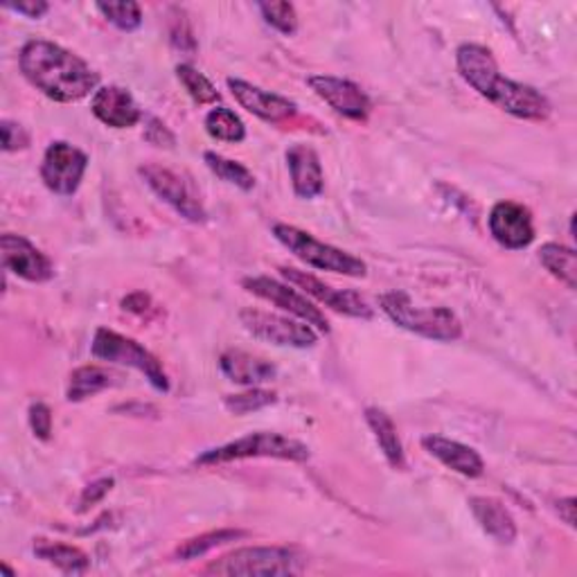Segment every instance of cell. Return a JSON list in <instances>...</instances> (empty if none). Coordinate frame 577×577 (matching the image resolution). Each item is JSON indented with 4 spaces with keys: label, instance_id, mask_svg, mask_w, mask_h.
I'll return each instance as SVG.
<instances>
[{
    "label": "cell",
    "instance_id": "1",
    "mask_svg": "<svg viewBox=\"0 0 577 577\" xmlns=\"http://www.w3.org/2000/svg\"><path fill=\"white\" fill-rule=\"evenodd\" d=\"M19 63L25 80L54 102H80L100 84L97 73L84 59L50 41H28Z\"/></svg>",
    "mask_w": 577,
    "mask_h": 577
},
{
    "label": "cell",
    "instance_id": "10",
    "mask_svg": "<svg viewBox=\"0 0 577 577\" xmlns=\"http://www.w3.org/2000/svg\"><path fill=\"white\" fill-rule=\"evenodd\" d=\"M86 167H89V156L82 150L63 141H56L45 150L41 178L54 195L71 197L82 185Z\"/></svg>",
    "mask_w": 577,
    "mask_h": 577
},
{
    "label": "cell",
    "instance_id": "17",
    "mask_svg": "<svg viewBox=\"0 0 577 577\" xmlns=\"http://www.w3.org/2000/svg\"><path fill=\"white\" fill-rule=\"evenodd\" d=\"M91 109L100 122L113 130H130L143 120V111L130 91L120 86H104L93 93Z\"/></svg>",
    "mask_w": 577,
    "mask_h": 577
},
{
    "label": "cell",
    "instance_id": "39",
    "mask_svg": "<svg viewBox=\"0 0 577 577\" xmlns=\"http://www.w3.org/2000/svg\"><path fill=\"white\" fill-rule=\"evenodd\" d=\"M557 505H559V507H557L559 515H561L564 522L573 528V526H575V498H564V501H559Z\"/></svg>",
    "mask_w": 577,
    "mask_h": 577
},
{
    "label": "cell",
    "instance_id": "2",
    "mask_svg": "<svg viewBox=\"0 0 577 577\" xmlns=\"http://www.w3.org/2000/svg\"><path fill=\"white\" fill-rule=\"evenodd\" d=\"M461 78L478 91L483 97L494 102L498 109L522 120H546L550 115L548 100L533 86L505 80L498 73L492 52L476 43H465L456 52Z\"/></svg>",
    "mask_w": 577,
    "mask_h": 577
},
{
    "label": "cell",
    "instance_id": "18",
    "mask_svg": "<svg viewBox=\"0 0 577 577\" xmlns=\"http://www.w3.org/2000/svg\"><path fill=\"white\" fill-rule=\"evenodd\" d=\"M422 444L426 452L437 458L444 467L454 470L463 476H470V478H478L483 476V458L474 452L472 446L467 444H461L456 440H449V437H442V435H426L422 437Z\"/></svg>",
    "mask_w": 577,
    "mask_h": 577
},
{
    "label": "cell",
    "instance_id": "6",
    "mask_svg": "<svg viewBox=\"0 0 577 577\" xmlns=\"http://www.w3.org/2000/svg\"><path fill=\"white\" fill-rule=\"evenodd\" d=\"M305 570V557L296 548H239L213 564L210 575H298Z\"/></svg>",
    "mask_w": 577,
    "mask_h": 577
},
{
    "label": "cell",
    "instance_id": "12",
    "mask_svg": "<svg viewBox=\"0 0 577 577\" xmlns=\"http://www.w3.org/2000/svg\"><path fill=\"white\" fill-rule=\"evenodd\" d=\"M490 233L503 248H528L535 241L533 215L522 204L501 202L490 213Z\"/></svg>",
    "mask_w": 577,
    "mask_h": 577
},
{
    "label": "cell",
    "instance_id": "21",
    "mask_svg": "<svg viewBox=\"0 0 577 577\" xmlns=\"http://www.w3.org/2000/svg\"><path fill=\"white\" fill-rule=\"evenodd\" d=\"M470 507L474 512L476 522L481 524V528L494 537L498 544H512L517 539V524L512 519L509 509L490 496H474L470 501Z\"/></svg>",
    "mask_w": 577,
    "mask_h": 577
},
{
    "label": "cell",
    "instance_id": "22",
    "mask_svg": "<svg viewBox=\"0 0 577 577\" xmlns=\"http://www.w3.org/2000/svg\"><path fill=\"white\" fill-rule=\"evenodd\" d=\"M117 379H122L120 374H115L113 370L109 368H100V365H84V368H78L73 374H71V381H69V402H82L86 398H93L106 389H113L117 387Z\"/></svg>",
    "mask_w": 577,
    "mask_h": 577
},
{
    "label": "cell",
    "instance_id": "4",
    "mask_svg": "<svg viewBox=\"0 0 577 577\" xmlns=\"http://www.w3.org/2000/svg\"><path fill=\"white\" fill-rule=\"evenodd\" d=\"M246 458H278V461L305 463L309 461V446L280 433L258 431V433H248L239 440H233L224 446L210 449V452L197 458V465H224V463L246 461Z\"/></svg>",
    "mask_w": 577,
    "mask_h": 577
},
{
    "label": "cell",
    "instance_id": "37",
    "mask_svg": "<svg viewBox=\"0 0 577 577\" xmlns=\"http://www.w3.org/2000/svg\"><path fill=\"white\" fill-rule=\"evenodd\" d=\"M8 10L17 12V14H23L28 19H41L50 6L43 3V0H28V3H17V6H8Z\"/></svg>",
    "mask_w": 577,
    "mask_h": 577
},
{
    "label": "cell",
    "instance_id": "23",
    "mask_svg": "<svg viewBox=\"0 0 577 577\" xmlns=\"http://www.w3.org/2000/svg\"><path fill=\"white\" fill-rule=\"evenodd\" d=\"M365 420L381 446L383 456L391 463V467L395 470H404V449L398 435V429L393 424V420L383 413L381 409H365Z\"/></svg>",
    "mask_w": 577,
    "mask_h": 577
},
{
    "label": "cell",
    "instance_id": "5",
    "mask_svg": "<svg viewBox=\"0 0 577 577\" xmlns=\"http://www.w3.org/2000/svg\"><path fill=\"white\" fill-rule=\"evenodd\" d=\"M274 235L282 246H287L296 255L298 260H302L309 267H316L320 271L350 276V278H363L368 274L365 262L354 258V255H350L341 248H334L330 244L318 241L309 233H305L296 226L276 224Z\"/></svg>",
    "mask_w": 577,
    "mask_h": 577
},
{
    "label": "cell",
    "instance_id": "26",
    "mask_svg": "<svg viewBox=\"0 0 577 577\" xmlns=\"http://www.w3.org/2000/svg\"><path fill=\"white\" fill-rule=\"evenodd\" d=\"M206 132L221 143H241L246 138V126L230 109L219 106L206 115Z\"/></svg>",
    "mask_w": 577,
    "mask_h": 577
},
{
    "label": "cell",
    "instance_id": "34",
    "mask_svg": "<svg viewBox=\"0 0 577 577\" xmlns=\"http://www.w3.org/2000/svg\"><path fill=\"white\" fill-rule=\"evenodd\" d=\"M145 141L152 143V145H156V147H174V143H176L174 134L167 130V126H165L161 120H156V117H150V120H147Z\"/></svg>",
    "mask_w": 577,
    "mask_h": 577
},
{
    "label": "cell",
    "instance_id": "32",
    "mask_svg": "<svg viewBox=\"0 0 577 577\" xmlns=\"http://www.w3.org/2000/svg\"><path fill=\"white\" fill-rule=\"evenodd\" d=\"M265 21L269 25H274L278 32L291 37L296 34L298 30V17H296V10L291 3H260L258 6Z\"/></svg>",
    "mask_w": 577,
    "mask_h": 577
},
{
    "label": "cell",
    "instance_id": "29",
    "mask_svg": "<svg viewBox=\"0 0 577 577\" xmlns=\"http://www.w3.org/2000/svg\"><path fill=\"white\" fill-rule=\"evenodd\" d=\"M204 158H206V165L210 167V172L217 174L221 181H226L230 185H237L244 192L255 187V176L244 165H239L235 161H228V158H224V156H219L215 152H206Z\"/></svg>",
    "mask_w": 577,
    "mask_h": 577
},
{
    "label": "cell",
    "instance_id": "8",
    "mask_svg": "<svg viewBox=\"0 0 577 577\" xmlns=\"http://www.w3.org/2000/svg\"><path fill=\"white\" fill-rule=\"evenodd\" d=\"M141 176L145 178V183L156 192V195L169 204L181 217H185L187 221L202 224L206 221V208L199 199V195L192 187V183L187 178H183L178 172L150 163L141 167Z\"/></svg>",
    "mask_w": 577,
    "mask_h": 577
},
{
    "label": "cell",
    "instance_id": "11",
    "mask_svg": "<svg viewBox=\"0 0 577 577\" xmlns=\"http://www.w3.org/2000/svg\"><path fill=\"white\" fill-rule=\"evenodd\" d=\"M241 285H244L246 291H250L258 298L269 300L271 305H276V307H280V309H285V311H289L293 316H298L302 323H307V326H311V328H316L320 332H326V334L330 332L328 318L318 311V307H313L307 298H302L293 289H289V287L271 280V278H265V276L244 278Z\"/></svg>",
    "mask_w": 577,
    "mask_h": 577
},
{
    "label": "cell",
    "instance_id": "38",
    "mask_svg": "<svg viewBox=\"0 0 577 577\" xmlns=\"http://www.w3.org/2000/svg\"><path fill=\"white\" fill-rule=\"evenodd\" d=\"M150 302H152V300H150L147 293H132L130 298H124V300H122V309L134 311V313H145Z\"/></svg>",
    "mask_w": 577,
    "mask_h": 577
},
{
    "label": "cell",
    "instance_id": "35",
    "mask_svg": "<svg viewBox=\"0 0 577 577\" xmlns=\"http://www.w3.org/2000/svg\"><path fill=\"white\" fill-rule=\"evenodd\" d=\"M28 134L21 124L12 120H3V150L6 152H17L28 145Z\"/></svg>",
    "mask_w": 577,
    "mask_h": 577
},
{
    "label": "cell",
    "instance_id": "27",
    "mask_svg": "<svg viewBox=\"0 0 577 577\" xmlns=\"http://www.w3.org/2000/svg\"><path fill=\"white\" fill-rule=\"evenodd\" d=\"M246 537L244 530H215V533H206V535H199L195 539H187L183 542L174 557L176 559H183V561H189V559H197L202 555H206L208 550L221 546V544H228V542H235V539H241Z\"/></svg>",
    "mask_w": 577,
    "mask_h": 577
},
{
    "label": "cell",
    "instance_id": "14",
    "mask_svg": "<svg viewBox=\"0 0 577 577\" xmlns=\"http://www.w3.org/2000/svg\"><path fill=\"white\" fill-rule=\"evenodd\" d=\"M307 84L311 86V91L326 100L337 113L363 122L370 115V97L361 91V86H357L350 80H341V78H330V75H313L307 80Z\"/></svg>",
    "mask_w": 577,
    "mask_h": 577
},
{
    "label": "cell",
    "instance_id": "36",
    "mask_svg": "<svg viewBox=\"0 0 577 577\" xmlns=\"http://www.w3.org/2000/svg\"><path fill=\"white\" fill-rule=\"evenodd\" d=\"M113 487V478H102V481H97V483H93V485H89L86 490H84V494H82V501H80V512H84V509H89L91 505H95V503H100L106 494H109V490Z\"/></svg>",
    "mask_w": 577,
    "mask_h": 577
},
{
    "label": "cell",
    "instance_id": "9",
    "mask_svg": "<svg viewBox=\"0 0 577 577\" xmlns=\"http://www.w3.org/2000/svg\"><path fill=\"white\" fill-rule=\"evenodd\" d=\"M239 320H241V326L246 328V332H250L253 337H258L262 341H269L274 346L311 348L318 341L311 326L296 323V320H289L285 316L267 313V311L253 309V307L241 309Z\"/></svg>",
    "mask_w": 577,
    "mask_h": 577
},
{
    "label": "cell",
    "instance_id": "19",
    "mask_svg": "<svg viewBox=\"0 0 577 577\" xmlns=\"http://www.w3.org/2000/svg\"><path fill=\"white\" fill-rule=\"evenodd\" d=\"M287 165L293 181V192L300 199H313L323 192L326 178L318 154L307 145H293L287 152Z\"/></svg>",
    "mask_w": 577,
    "mask_h": 577
},
{
    "label": "cell",
    "instance_id": "24",
    "mask_svg": "<svg viewBox=\"0 0 577 577\" xmlns=\"http://www.w3.org/2000/svg\"><path fill=\"white\" fill-rule=\"evenodd\" d=\"M539 260L550 276L564 282L568 289L577 287V258L575 250L561 244H544L539 250Z\"/></svg>",
    "mask_w": 577,
    "mask_h": 577
},
{
    "label": "cell",
    "instance_id": "15",
    "mask_svg": "<svg viewBox=\"0 0 577 577\" xmlns=\"http://www.w3.org/2000/svg\"><path fill=\"white\" fill-rule=\"evenodd\" d=\"M280 274L296 287L305 289L309 296H313L318 302L328 305L330 309L339 311V313H346V316H352V318H372V309L370 305L354 291H341V289H334L326 282H320L318 278L305 274V271H298V269H291V267H282Z\"/></svg>",
    "mask_w": 577,
    "mask_h": 577
},
{
    "label": "cell",
    "instance_id": "31",
    "mask_svg": "<svg viewBox=\"0 0 577 577\" xmlns=\"http://www.w3.org/2000/svg\"><path fill=\"white\" fill-rule=\"evenodd\" d=\"M97 10L104 14L106 21L124 32H134L143 23V12L138 3H97Z\"/></svg>",
    "mask_w": 577,
    "mask_h": 577
},
{
    "label": "cell",
    "instance_id": "30",
    "mask_svg": "<svg viewBox=\"0 0 577 577\" xmlns=\"http://www.w3.org/2000/svg\"><path fill=\"white\" fill-rule=\"evenodd\" d=\"M278 395L274 391H265V389H250L246 393L239 395H228L224 400V406L233 413V415H246L253 411H260L265 406L276 404Z\"/></svg>",
    "mask_w": 577,
    "mask_h": 577
},
{
    "label": "cell",
    "instance_id": "13",
    "mask_svg": "<svg viewBox=\"0 0 577 577\" xmlns=\"http://www.w3.org/2000/svg\"><path fill=\"white\" fill-rule=\"evenodd\" d=\"M0 248H3V267L10 274L28 282H48L54 276V267L48 255H43L25 237L6 233L3 239H0Z\"/></svg>",
    "mask_w": 577,
    "mask_h": 577
},
{
    "label": "cell",
    "instance_id": "3",
    "mask_svg": "<svg viewBox=\"0 0 577 577\" xmlns=\"http://www.w3.org/2000/svg\"><path fill=\"white\" fill-rule=\"evenodd\" d=\"M379 305L393 323L431 341H458L463 337V323L446 307H418L404 291H391L379 298Z\"/></svg>",
    "mask_w": 577,
    "mask_h": 577
},
{
    "label": "cell",
    "instance_id": "25",
    "mask_svg": "<svg viewBox=\"0 0 577 577\" xmlns=\"http://www.w3.org/2000/svg\"><path fill=\"white\" fill-rule=\"evenodd\" d=\"M34 555L54 564L56 568H61L63 573H73L80 575L89 568V557L86 553H82L75 546L69 544H56V542H45L41 539L39 544H34Z\"/></svg>",
    "mask_w": 577,
    "mask_h": 577
},
{
    "label": "cell",
    "instance_id": "28",
    "mask_svg": "<svg viewBox=\"0 0 577 577\" xmlns=\"http://www.w3.org/2000/svg\"><path fill=\"white\" fill-rule=\"evenodd\" d=\"M176 75L183 89L187 91V95L197 104H213L219 100V91L215 89V84L204 73L192 69L189 63H181V66H176Z\"/></svg>",
    "mask_w": 577,
    "mask_h": 577
},
{
    "label": "cell",
    "instance_id": "7",
    "mask_svg": "<svg viewBox=\"0 0 577 577\" xmlns=\"http://www.w3.org/2000/svg\"><path fill=\"white\" fill-rule=\"evenodd\" d=\"M91 352H93V357L104 359V361L132 365L150 379V383L156 391H161V393L169 391V381H167V374H165L161 361L134 339H126L113 330L100 328L95 332Z\"/></svg>",
    "mask_w": 577,
    "mask_h": 577
},
{
    "label": "cell",
    "instance_id": "16",
    "mask_svg": "<svg viewBox=\"0 0 577 577\" xmlns=\"http://www.w3.org/2000/svg\"><path fill=\"white\" fill-rule=\"evenodd\" d=\"M228 89L233 91L235 100L246 109L250 111L253 115L262 117L265 122H274V124H280L289 117H293L298 113V106L282 97V95H276L271 91H262L258 86H253L244 80H228Z\"/></svg>",
    "mask_w": 577,
    "mask_h": 577
},
{
    "label": "cell",
    "instance_id": "20",
    "mask_svg": "<svg viewBox=\"0 0 577 577\" xmlns=\"http://www.w3.org/2000/svg\"><path fill=\"white\" fill-rule=\"evenodd\" d=\"M221 372L235 381L241 383V387H260V383H267L271 379H276L278 368L262 359V357H255L250 352L244 350H226L219 359Z\"/></svg>",
    "mask_w": 577,
    "mask_h": 577
},
{
    "label": "cell",
    "instance_id": "33",
    "mask_svg": "<svg viewBox=\"0 0 577 577\" xmlns=\"http://www.w3.org/2000/svg\"><path fill=\"white\" fill-rule=\"evenodd\" d=\"M30 426L34 431L37 437L41 440H48L50 433H52V413L45 404H32L30 406Z\"/></svg>",
    "mask_w": 577,
    "mask_h": 577
}]
</instances>
